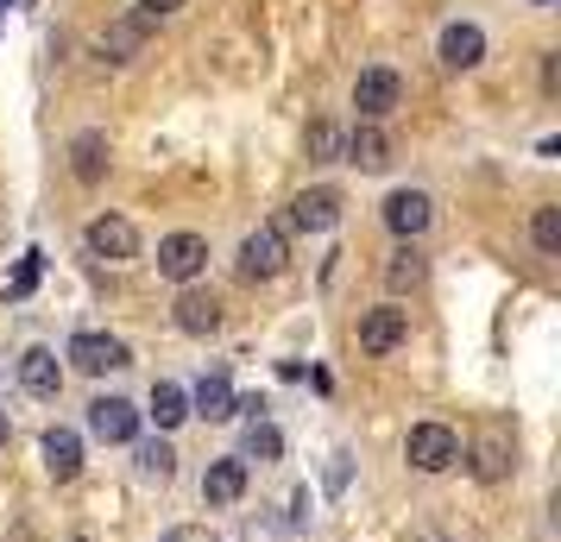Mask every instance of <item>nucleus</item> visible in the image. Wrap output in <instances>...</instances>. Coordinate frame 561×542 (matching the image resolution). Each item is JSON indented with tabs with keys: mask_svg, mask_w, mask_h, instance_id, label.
<instances>
[{
	"mask_svg": "<svg viewBox=\"0 0 561 542\" xmlns=\"http://www.w3.org/2000/svg\"><path fill=\"white\" fill-rule=\"evenodd\" d=\"M341 146H347V132L334 127V120H309V132H304L309 164H334V158H341Z\"/></svg>",
	"mask_w": 561,
	"mask_h": 542,
	"instance_id": "nucleus-23",
	"label": "nucleus"
},
{
	"mask_svg": "<svg viewBox=\"0 0 561 542\" xmlns=\"http://www.w3.org/2000/svg\"><path fill=\"white\" fill-rule=\"evenodd\" d=\"M240 492H247V461H240V454H228V461H215L203 473V498L208 505H233Z\"/></svg>",
	"mask_w": 561,
	"mask_h": 542,
	"instance_id": "nucleus-19",
	"label": "nucleus"
},
{
	"mask_svg": "<svg viewBox=\"0 0 561 542\" xmlns=\"http://www.w3.org/2000/svg\"><path fill=\"white\" fill-rule=\"evenodd\" d=\"M354 107H359V120H366V127H379L385 114H398V107H404V77H398L391 64H373V70H359Z\"/></svg>",
	"mask_w": 561,
	"mask_h": 542,
	"instance_id": "nucleus-1",
	"label": "nucleus"
},
{
	"mask_svg": "<svg viewBox=\"0 0 561 542\" xmlns=\"http://www.w3.org/2000/svg\"><path fill=\"white\" fill-rule=\"evenodd\" d=\"M542 89H549V95H556V89H561V64H556V51L542 57Z\"/></svg>",
	"mask_w": 561,
	"mask_h": 542,
	"instance_id": "nucleus-29",
	"label": "nucleus"
},
{
	"mask_svg": "<svg viewBox=\"0 0 561 542\" xmlns=\"http://www.w3.org/2000/svg\"><path fill=\"white\" fill-rule=\"evenodd\" d=\"M139 466H146L152 480H171V473H178V448H171V441H139Z\"/></svg>",
	"mask_w": 561,
	"mask_h": 542,
	"instance_id": "nucleus-25",
	"label": "nucleus"
},
{
	"mask_svg": "<svg viewBox=\"0 0 561 542\" xmlns=\"http://www.w3.org/2000/svg\"><path fill=\"white\" fill-rule=\"evenodd\" d=\"M38 272H45V253H26V258H20V272H13V285H7V297H13V303H20V297H32Z\"/></svg>",
	"mask_w": 561,
	"mask_h": 542,
	"instance_id": "nucleus-27",
	"label": "nucleus"
},
{
	"mask_svg": "<svg viewBox=\"0 0 561 542\" xmlns=\"http://www.w3.org/2000/svg\"><path fill=\"white\" fill-rule=\"evenodd\" d=\"M70 171H77V183H102L107 177V132H77L70 139Z\"/></svg>",
	"mask_w": 561,
	"mask_h": 542,
	"instance_id": "nucleus-18",
	"label": "nucleus"
},
{
	"mask_svg": "<svg viewBox=\"0 0 561 542\" xmlns=\"http://www.w3.org/2000/svg\"><path fill=\"white\" fill-rule=\"evenodd\" d=\"M64 360L77 366V372H89V379H102V372L133 366V347L121 335H95V328H82V335L70 341V354H64Z\"/></svg>",
	"mask_w": 561,
	"mask_h": 542,
	"instance_id": "nucleus-3",
	"label": "nucleus"
},
{
	"mask_svg": "<svg viewBox=\"0 0 561 542\" xmlns=\"http://www.w3.org/2000/svg\"><path fill=\"white\" fill-rule=\"evenodd\" d=\"M404 341H410V310L385 303V310L359 315V354H398Z\"/></svg>",
	"mask_w": 561,
	"mask_h": 542,
	"instance_id": "nucleus-5",
	"label": "nucleus"
},
{
	"mask_svg": "<svg viewBox=\"0 0 561 542\" xmlns=\"http://www.w3.org/2000/svg\"><path fill=\"white\" fill-rule=\"evenodd\" d=\"M171 315H178L183 335L203 341V335H215V328H221V297H215V290H183L178 310H171Z\"/></svg>",
	"mask_w": 561,
	"mask_h": 542,
	"instance_id": "nucleus-13",
	"label": "nucleus"
},
{
	"mask_svg": "<svg viewBox=\"0 0 561 542\" xmlns=\"http://www.w3.org/2000/svg\"><path fill=\"white\" fill-rule=\"evenodd\" d=\"M430 221H435V203L423 196V189H391V196H385V228L398 233V240L430 233Z\"/></svg>",
	"mask_w": 561,
	"mask_h": 542,
	"instance_id": "nucleus-8",
	"label": "nucleus"
},
{
	"mask_svg": "<svg viewBox=\"0 0 561 542\" xmlns=\"http://www.w3.org/2000/svg\"><path fill=\"white\" fill-rule=\"evenodd\" d=\"M284 228H253L247 233V240H240V278H278L284 272Z\"/></svg>",
	"mask_w": 561,
	"mask_h": 542,
	"instance_id": "nucleus-6",
	"label": "nucleus"
},
{
	"mask_svg": "<svg viewBox=\"0 0 561 542\" xmlns=\"http://www.w3.org/2000/svg\"><path fill=\"white\" fill-rule=\"evenodd\" d=\"M158 423V429H178L183 416H190V391L183 385H171V379H158L152 385V411H146Z\"/></svg>",
	"mask_w": 561,
	"mask_h": 542,
	"instance_id": "nucleus-22",
	"label": "nucleus"
},
{
	"mask_svg": "<svg viewBox=\"0 0 561 542\" xmlns=\"http://www.w3.org/2000/svg\"><path fill=\"white\" fill-rule=\"evenodd\" d=\"M423 278H430V258L416 253V240H404L398 253L385 258V290H391V297H404V290H416Z\"/></svg>",
	"mask_w": 561,
	"mask_h": 542,
	"instance_id": "nucleus-17",
	"label": "nucleus"
},
{
	"mask_svg": "<svg viewBox=\"0 0 561 542\" xmlns=\"http://www.w3.org/2000/svg\"><path fill=\"white\" fill-rule=\"evenodd\" d=\"M82 240H89V258H107V265H121V258L139 253V233H133L127 215H95Z\"/></svg>",
	"mask_w": 561,
	"mask_h": 542,
	"instance_id": "nucleus-7",
	"label": "nucleus"
},
{
	"mask_svg": "<svg viewBox=\"0 0 561 542\" xmlns=\"http://www.w3.org/2000/svg\"><path fill=\"white\" fill-rule=\"evenodd\" d=\"M38 448H45V466H51L57 486H70V480L82 473V436H77V429H45Z\"/></svg>",
	"mask_w": 561,
	"mask_h": 542,
	"instance_id": "nucleus-14",
	"label": "nucleus"
},
{
	"mask_svg": "<svg viewBox=\"0 0 561 542\" xmlns=\"http://www.w3.org/2000/svg\"><path fill=\"white\" fill-rule=\"evenodd\" d=\"M530 7H556V0H530Z\"/></svg>",
	"mask_w": 561,
	"mask_h": 542,
	"instance_id": "nucleus-31",
	"label": "nucleus"
},
{
	"mask_svg": "<svg viewBox=\"0 0 561 542\" xmlns=\"http://www.w3.org/2000/svg\"><path fill=\"white\" fill-rule=\"evenodd\" d=\"M511 466H517V461H511V436H505V429H485L480 448H473V473H480L485 486H499Z\"/></svg>",
	"mask_w": 561,
	"mask_h": 542,
	"instance_id": "nucleus-20",
	"label": "nucleus"
},
{
	"mask_svg": "<svg viewBox=\"0 0 561 542\" xmlns=\"http://www.w3.org/2000/svg\"><path fill=\"white\" fill-rule=\"evenodd\" d=\"M480 57H485V32L480 26L455 20V26L442 32V64H448V70H480Z\"/></svg>",
	"mask_w": 561,
	"mask_h": 542,
	"instance_id": "nucleus-15",
	"label": "nucleus"
},
{
	"mask_svg": "<svg viewBox=\"0 0 561 542\" xmlns=\"http://www.w3.org/2000/svg\"><path fill=\"white\" fill-rule=\"evenodd\" d=\"M89 429L102 441H133L139 436V411H133L127 397H95L89 404Z\"/></svg>",
	"mask_w": 561,
	"mask_h": 542,
	"instance_id": "nucleus-11",
	"label": "nucleus"
},
{
	"mask_svg": "<svg viewBox=\"0 0 561 542\" xmlns=\"http://www.w3.org/2000/svg\"><path fill=\"white\" fill-rule=\"evenodd\" d=\"M530 240H536V253L561 258V208H556V203H542V208H536V221H530Z\"/></svg>",
	"mask_w": 561,
	"mask_h": 542,
	"instance_id": "nucleus-24",
	"label": "nucleus"
},
{
	"mask_svg": "<svg viewBox=\"0 0 561 542\" xmlns=\"http://www.w3.org/2000/svg\"><path fill=\"white\" fill-rule=\"evenodd\" d=\"M183 0H139V13H146V20H164V13H178Z\"/></svg>",
	"mask_w": 561,
	"mask_h": 542,
	"instance_id": "nucleus-28",
	"label": "nucleus"
},
{
	"mask_svg": "<svg viewBox=\"0 0 561 542\" xmlns=\"http://www.w3.org/2000/svg\"><path fill=\"white\" fill-rule=\"evenodd\" d=\"M7 436H13V429H7V416H0V448H7Z\"/></svg>",
	"mask_w": 561,
	"mask_h": 542,
	"instance_id": "nucleus-30",
	"label": "nucleus"
},
{
	"mask_svg": "<svg viewBox=\"0 0 561 542\" xmlns=\"http://www.w3.org/2000/svg\"><path fill=\"white\" fill-rule=\"evenodd\" d=\"M190 416L228 423V416H233V385H228V372H208L203 385H196V397H190Z\"/></svg>",
	"mask_w": 561,
	"mask_h": 542,
	"instance_id": "nucleus-21",
	"label": "nucleus"
},
{
	"mask_svg": "<svg viewBox=\"0 0 561 542\" xmlns=\"http://www.w3.org/2000/svg\"><path fill=\"white\" fill-rule=\"evenodd\" d=\"M146 38H152V20L133 13V20H114V26L95 38V51H102V64H133V57L146 51Z\"/></svg>",
	"mask_w": 561,
	"mask_h": 542,
	"instance_id": "nucleus-10",
	"label": "nucleus"
},
{
	"mask_svg": "<svg viewBox=\"0 0 561 542\" xmlns=\"http://www.w3.org/2000/svg\"><path fill=\"white\" fill-rule=\"evenodd\" d=\"M20 385H26L32 397H57V391H64V360H57L51 347H26V354H20Z\"/></svg>",
	"mask_w": 561,
	"mask_h": 542,
	"instance_id": "nucleus-12",
	"label": "nucleus"
},
{
	"mask_svg": "<svg viewBox=\"0 0 561 542\" xmlns=\"http://www.w3.org/2000/svg\"><path fill=\"white\" fill-rule=\"evenodd\" d=\"M404 461L416 466V473H448V466L460 461V436L448 423H416L410 441H404Z\"/></svg>",
	"mask_w": 561,
	"mask_h": 542,
	"instance_id": "nucleus-2",
	"label": "nucleus"
},
{
	"mask_svg": "<svg viewBox=\"0 0 561 542\" xmlns=\"http://www.w3.org/2000/svg\"><path fill=\"white\" fill-rule=\"evenodd\" d=\"M203 265H208V240L203 233H164V240H158V278L190 285Z\"/></svg>",
	"mask_w": 561,
	"mask_h": 542,
	"instance_id": "nucleus-4",
	"label": "nucleus"
},
{
	"mask_svg": "<svg viewBox=\"0 0 561 542\" xmlns=\"http://www.w3.org/2000/svg\"><path fill=\"white\" fill-rule=\"evenodd\" d=\"M247 454H253V461H278V454H284V436L272 429V423H253V429H247Z\"/></svg>",
	"mask_w": 561,
	"mask_h": 542,
	"instance_id": "nucleus-26",
	"label": "nucleus"
},
{
	"mask_svg": "<svg viewBox=\"0 0 561 542\" xmlns=\"http://www.w3.org/2000/svg\"><path fill=\"white\" fill-rule=\"evenodd\" d=\"M341 189H304V196H290V228H304V233H329V228H341Z\"/></svg>",
	"mask_w": 561,
	"mask_h": 542,
	"instance_id": "nucleus-9",
	"label": "nucleus"
},
{
	"mask_svg": "<svg viewBox=\"0 0 561 542\" xmlns=\"http://www.w3.org/2000/svg\"><path fill=\"white\" fill-rule=\"evenodd\" d=\"M341 158H347V164H359V171H385V164H391V139H385L379 127H366V120H359V127L347 132Z\"/></svg>",
	"mask_w": 561,
	"mask_h": 542,
	"instance_id": "nucleus-16",
	"label": "nucleus"
}]
</instances>
